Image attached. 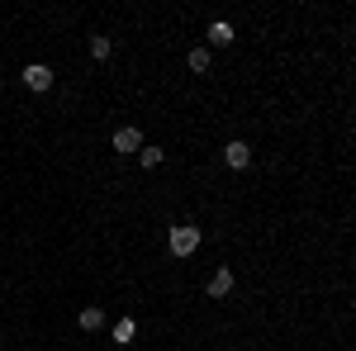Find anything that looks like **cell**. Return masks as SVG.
I'll return each instance as SVG.
<instances>
[{
  "mask_svg": "<svg viewBox=\"0 0 356 351\" xmlns=\"http://www.w3.org/2000/svg\"><path fill=\"white\" fill-rule=\"evenodd\" d=\"M166 247H171V256H195V252H200V228H191V223L171 228V238H166Z\"/></svg>",
  "mask_w": 356,
  "mask_h": 351,
  "instance_id": "6da1fadb",
  "label": "cell"
},
{
  "mask_svg": "<svg viewBox=\"0 0 356 351\" xmlns=\"http://www.w3.org/2000/svg\"><path fill=\"white\" fill-rule=\"evenodd\" d=\"M24 85L43 95V90H53V72H48L43 62H29V67H24Z\"/></svg>",
  "mask_w": 356,
  "mask_h": 351,
  "instance_id": "7a4b0ae2",
  "label": "cell"
},
{
  "mask_svg": "<svg viewBox=\"0 0 356 351\" xmlns=\"http://www.w3.org/2000/svg\"><path fill=\"white\" fill-rule=\"evenodd\" d=\"M223 162L233 166V171H247V166H252V147H247L243 138H233V142L223 147Z\"/></svg>",
  "mask_w": 356,
  "mask_h": 351,
  "instance_id": "3957f363",
  "label": "cell"
},
{
  "mask_svg": "<svg viewBox=\"0 0 356 351\" xmlns=\"http://www.w3.org/2000/svg\"><path fill=\"white\" fill-rule=\"evenodd\" d=\"M114 152H124V157L143 152V133H138V129H119V133H114Z\"/></svg>",
  "mask_w": 356,
  "mask_h": 351,
  "instance_id": "277c9868",
  "label": "cell"
},
{
  "mask_svg": "<svg viewBox=\"0 0 356 351\" xmlns=\"http://www.w3.org/2000/svg\"><path fill=\"white\" fill-rule=\"evenodd\" d=\"M228 295H233V270L219 266L214 275H209V299H228Z\"/></svg>",
  "mask_w": 356,
  "mask_h": 351,
  "instance_id": "5b68a950",
  "label": "cell"
},
{
  "mask_svg": "<svg viewBox=\"0 0 356 351\" xmlns=\"http://www.w3.org/2000/svg\"><path fill=\"white\" fill-rule=\"evenodd\" d=\"M134 337H138L134 318H119V323H114V342H119V347H134Z\"/></svg>",
  "mask_w": 356,
  "mask_h": 351,
  "instance_id": "8992f818",
  "label": "cell"
},
{
  "mask_svg": "<svg viewBox=\"0 0 356 351\" xmlns=\"http://www.w3.org/2000/svg\"><path fill=\"white\" fill-rule=\"evenodd\" d=\"M209 43H214V48H228V43H233V24L214 19V24H209Z\"/></svg>",
  "mask_w": 356,
  "mask_h": 351,
  "instance_id": "52a82bcc",
  "label": "cell"
},
{
  "mask_svg": "<svg viewBox=\"0 0 356 351\" xmlns=\"http://www.w3.org/2000/svg\"><path fill=\"white\" fill-rule=\"evenodd\" d=\"M110 53H114V43H110V38H105V33H90V57H95V62H105Z\"/></svg>",
  "mask_w": 356,
  "mask_h": 351,
  "instance_id": "ba28073f",
  "label": "cell"
},
{
  "mask_svg": "<svg viewBox=\"0 0 356 351\" xmlns=\"http://www.w3.org/2000/svg\"><path fill=\"white\" fill-rule=\"evenodd\" d=\"M186 67H191L195 76H204V72H209V48H195V53L186 57Z\"/></svg>",
  "mask_w": 356,
  "mask_h": 351,
  "instance_id": "9c48e42d",
  "label": "cell"
},
{
  "mask_svg": "<svg viewBox=\"0 0 356 351\" xmlns=\"http://www.w3.org/2000/svg\"><path fill=\"white\" fill-rule=\"evenodd\" d=\"M162 147H143V152H138V166H147V171H152V166H162Z\"/></svg>",
  "mask_w": 356,
  "mask_h": 351,
  "instance_id": "30bf717a",
  "label": "cell"
},
{
  "mask_svg": "<svg viewBox=\"0 0 356 351\" xmlns=\"http://www.w3.org/2000/svg\"><path fill=\"white\" fill-rule=\"evenodd\" d=\"M76 323H81L86 332H95V327L105 323V313H100V309H81V318H76Z\"/></svg>",
  "mask_w": 356,
  "mask_h": 351,
  "instance_id": "8fae6325",
  "label": "cell"
}]
</instances>
